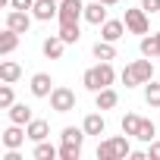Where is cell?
Masks as SVG:
<instances>
[{"mask_svg": "<svg viewBox=\"0 0 160 160\" xmlns=\"http://www.w3.org/2000/svg\"><path fill=\"white\" fill-rule=\"evenodd\" d=\"M151 78H154V66H151L148 57H144V60H135V63H129V66L122 69V85H126V88L144 85V82H151Z\"/></svg>", "mask_w": 160, "mask_h": 160, "instance_id": "obj_1", "label": "cell"}, {"mask_svg": "<svg viewBox=\"0 0 160 160\" xmlns=\"http://www.w3.org/2000/svg\"><path fill=\"white\" fill-rule=\"evenodd\" d=\"M132 148H129V135L126 138H110V141H101L98 144V160H116V157H129Z\"/></svg>", "mask_w": 160, "mask_h": 160, "instance_id": "obj_2", "label": "cell"}, {"mask_svg": "<svg viewBox=\"0 0 160 160\" xmlns=\"http://www.w3.org/2000/svg\"><path fill=\"white\" fill-rule=\"evenodd\" d=\"M85 16V3L82 0H60V25H78V19Z\"/></svg>", "mask_w": 160, "mask_h": 160, "instance_id": "obj_3", "label": "cell"}, {"mask_svg": "<svg viewBox=\"0 0 160 160\" xmlns=\"http://www.w3.org/2000/svg\"><path fill=\"white\" fill-rule=\"evenodd\" d=\"M50 110H57V113H69V110H75V91H69V88H53L50 91Z\"/></svg>", "mask_w": 160, "mask_h": 160, "instance_id": "obj_4", "label": "cell"}, {"mask_svg": "<svg viewBox=\"0 0 160 160\" xmlns=\"http://www.w3.org/2000/svg\"><path fill=\"white\" fill-rule=\"evenodd\" d=\"M122 22L132 35H148V10H126Z\"/></svg>", "mask_w": 160, "mask_h": 160, "instance_id": "obj_5", "label": "cell"}, {"mask_svg": "<svg viewBox=\"0 0 160 160\" xmlns=\"http://www.w3.org/2000/svg\"><path fill=\"white\" fill-rule=\"evenodd\" d=\"M25 138H28V132H22V126H19V122H13L3 135H0V141H3V148H7V151L22 148V144H25Z\"/></svg>", "mask_w": 160, "mask_h": 160, "instance_id": "obj_6", "label": "cell"}, {"mask_svg": "<svg viewBox=\"0 0 160 160\" xmlns=\"http://www.w3.org/2000/svg\"><path fill=\"white\" fill-rule=\"evenodd\" d=\"M32 13H35V19L47 22V19L60 16V0H35V7H32Z\"/></svg>", "mask_w": 160, "mask_h": 160, "instance_id": "obj_7", "label": "cell"}, {"mask_svg": "<svg viewBox=\"0 0 160 160\" xmlns=\"http://www.w3.org/2000/svg\"><path fill=\"white\" fill-rule=\"evenodd\" d=\"M50 91H53V78L47 72H35L32 75V94L35 98H50Z\"/></svg>", "mask_w": 160, "mask_h": 160, "instance_id": "obj_8", "label": "cell"}, {"mask_svg": "<svg viewBox=\"0 0 160 160\" xmlns=\"http://www.w3.org/2000/svg\"><path fill=\"white\" fill-rule=\"evenodd\" d=\"M7 28H13V32L25 35V32L32 28V19H28V13H22V10H10V13H7Z\"/></svg>", "mask_w": 160, "mask_h": 160, "instance_id": "obj_9", "label": "cell"}, {"mask_svg": "<svg viewBox=\"0 0 160 160\" xmlns=\"http://www.w3.org/2000/svg\"><path fill=\"white\" fill-rule=\"evenodd\" d=\"M122 32H129V28H126V22H119V19H107V22L101 25V38H104V41H113V44L122 38Z\"/></svg>", "mask_w": 160, "mask_h": 160, "instance_id": "obj_10", "label": "cell"}, {"mask_svg": "<svg viewBox=\"0 0 160 160\" xmlns=\"http://www.w3.org/2000/svg\"><path fill=\"white\" fill-rule=\"evenodd\" d=\"M85 19L91 25H104L107 22V3H101V0H94V3L85 7Z\"/></svg>", "mask_w": 160, "mask_h": 160, "instance_id": "obj_11", "label": "cell"}, {"mask_svg": "<svg viewBox=\"0 0 160 160\" xmlns=\"http://www.w3.org/2000/svg\"><path fill=\"white\" fill-rule=\"evenodd\" d=\"M63 47H66V41H63L60 35H50V38L41 44V50H44L47 60H60V57H63Z\"/></svg>", "mask_w": 160, "mask_h": 160, "instance_id": "obj_12", "label": "cell"}, {"mask_svg": "<svg viewBox=\"0 0 160 160\" xmlns=\"http://www.w3.org/2000/svg\"><path fill=\"white\" fill-rule=\"evenodd\" d=\"M94 101H98V110H113V107L119 104V94H116L113 88H101V91L94 94Z\"/></svg>", "mask_w": 160, "mask_h": 160, "instance_id": "obj_13", "label": "cell"}, {"mask_svg": "<svg viewBox=\"0 0 160 160\" xmlns=\"http://www.w3.org/2000/svg\"><path fill=\"white\" fill-rule=\"evenodd\" d=\"M25 132H28V138H32V141L38 144V141H44V138L50 135V126H47L44 119H32V122L25 126Z\"/></svg>", "mask_w": 160, "mask_h": 160, "instance_id": "obj_14", "label": "cell"}, {"mask_svg": "<svg viewBox=\"0 0 160 160\" xmlns=\"http://www.w3.org/2000/svg\"><path fill=\"white\" fill-rule=\"evenodd\" d=\"M138 47H141V57H148V60H160V41H157V35H144Z\"/></svg>", "mask_w": 160, "mask_h": 160, "instance_id": "obj_15", "label": "cell"}, {"mask_svg": "<svg viewBox=\"0 0 160 160\" xmlns=\"http://www.w3.org/2000/svg\"><path fill=\"white\" fill-rule=\"evenodd\" d=\"M35 116H32V107H25V104H13L10 107V122H19V126H28Z\"/></svg>", "mask_w": 160, "mask_h": 160, "instance_id": "obj_16", "label": "cell"}, {"mask_svg": "<svg viewBox=\"0 0 160 160\" xmlns=\"http://www.w3.org/2000/svg\"><path fill=\"white\" fill-rule=\"evenodd\" d=\"M82 129H85L88 135H104L107 122H104V116H101V113H88V116H85V122H82Z\"/></svg>", "mask_w": 160, "mask_h": 160, "instance_id": "obj_17", "label": "cell"}, {"mask_svg": "<svg viewBox=\"0 0 160 160\" xmlns=\"http://www.w3.org/2000/svg\"><path fill=\"white\" fill-rule=\"evenodd\" d=\"M19 47V32H13V28H3V35H0V53H13Z\"/></svg>", "mask_w": 160, "mask_h": 160, "instance_id": "obj_18", "label": "cell"}, {"mask_svg": "<svg viewBox=\"0 0 160 160\" xmlns=\"http://www.w3.org/2000/svg\"><path fill=\"white\" fill-rule=\"evenodd\" d=\"M32 157H35V160H53V157H60V148H53V144L44 138V141L35 144V154H32Z\"/></svg>", "mask_w": 160, "mask_h": 160, "instance_id": "obj_19", "label": "cell"}, {"mask_svg": "<svg viewBox=\"0 0 160 160\" xmlns=\"http://www.w3.org/2000/svg\"><path fill=\"white\" fill-rule=\"evenodd\" d=\"M22 75V66L19 63H13V60H3V63H0V78H3V82H16V78Z\"/></svg>", "mask_w": 160, "mask_h": 160, "instance_id": "obj_20", "label": "cell"}, {"mask_svg": "<svg viewBox=\"0 0 160 160\" xmlns=\"http://www.w3.org/2000/svg\"><path fill=\"white\" fill-rule=\"evenodd\" d=\"M94 72H98V78H101V85H104V88H110V85H113V78H116V72H113L110 60H101V63L94 66Z\"/></svg>", "mask_w": 160, "mask_h": 160, "instance_id": "obj_21", "label": "cell"}, {"mask_svg": "<svg viewBox=\"0 0 160 160\" xmlns=\"http://www.w3.org/2000/svg\"><path fill=\"white\" fill-rule=\"evenodd\" d=\"M138 129H141V116H135V113H126V116H122V135H129V138H138Z\"/></svg>", "mask_w": 160, "mask_h": 160, "instance_id": "obj_22", "label": "cell"}, {"mask_svg": "<svg viewBox=\"0 0 160 160\" xmlns=\"http://www.w3.org/2000/svg\"><path fill=\"white\" fill-rule=\"evenodd\" d=\"M85 129H75V126H66L63 129V144H78V148H82V141H85Z\"/></svg>", "mask_w": 160, "mask_h": 160, "instance_id": "obj_23", "label": "cell"}, {"mask_svg": "<svg viewBox=\"0 0 160 160\" xmlns=\"http://www.w3.org/2000/svg\"><path fill=\"white\" fill-rule=\"evenodd\" d=\"M94 57H98V60H113V57H116L113 41H98V44H94Z\"/></svg>", "mask_w": 160, "mask_h": 160, "instance_id": "obj_24", "label": "cell"}, {"mask_svg": "<svg viewBox=\"0 0 160 160\" xmlns=\"http://www.w3.org/2000/svg\"><path fill=\"white\" fill-rule=\"evenodd\" d=\"M144 101L151 107H160V82H144Z\"/></svg>", "mask_w": 160, "mask_h": 160, "instance_id": "obj_25", "label": "cell"}, {"mask_svg": "<svg viewBox=\"0 0 160 160\" xmlns=\"http://www.w3.org/2000/svg\"><path fill=\"white\" fill-rule=\"evenodd\" d=\"M82 85H85L88 91H94V94H98V91L104 88V85H101V78H98V72H94V69H85V75H82Z\"/></svg>", "mask_w": 160, "mask_h": 160, "instance_id": "obj_26", "label": "cell"}, {"mask_svg": "<svg viewBox=\"0 0 160 160\" xmlns=\"http://www.w3.org/2000/svg\"><path fill=\"white\" fill-rule=\"evenodd\" d=\"M66 44H75L78 38H82V32H78V25H60V32H57Z\"/></svg>", "mask_w": 160, "mask_h": 160, "instance_id": "obj_27", "label": "cell"}, {"mask_svg": "<svg viewBox=\"0 0 160 160\" xmlns=\"http://www.w3.org/2000/svg\"><path fill=\"white\" fill-rule=\"evenodd\" d=\"M154 135H157V126L151 122V119H141V129H138V141H154Z\"/></svg>", "mask_w": 160, "mask_h": 160, "instance_id": "obj_28", "label": "cell"}, {"mask_svg": "<svg viewBox=\"0 0 160 160\" xmlns=\"http://www.w3.org/2000/svg\"><path fill=\"white\" fill-rule=\"evenodd\" d=\"M13 107V88L10 82H3V88H0V110H10Z\"/></svg>", "mask_w": 160, "mask_h": 160, "instance_id": "obj_29", "label": "cell"}, {"mask_svg": "<svg viewBox=\"0 0 160 160\" xmlns=\"http://www.w3.org/2000/svg\"><path fill=\"white\" fill-rule=\"evenodd\" d=\"M78 154H82L78 144H63L60 148V160H78Z\"/></svg>", "mask_w": 160, "mask_h": 160, "instance_id": "obj_30", "label": "cell"}, {"mask_svg": "<svg viewBox=\"0 0 160 160\" xmlns=\"http://www.w3.org/2000/svg\"><path fill=\"white\" fill-rule=\"evenodd\" d=\"M10 7H13V10H22V13H28V10L35 7V0H10Z\"/></svg>", "mask_w": 160, "mask_h": 160, "instance_id": "obj_31", "label": "cell"}, {"mask_svg": "<svg viewBox=\"0 0 160 160\" xmlns=\"http://www.w3.org/2000/svg\"><path fill=\"white\" fill-rule=\"evenodd\" d=\"M141 10H148V13H157V10H160V0H141Z\"/></svg>", "mask_w": 160, "mask_h": 160, "instance_id": "obj_32", "label": "cell"}, {"mask_svg": "<svg viewBox=\"0 0 160 160\" xmlns=\"http://www.w3.org/2000/svg\"><path fill=\"white\" fill-rule=\"evenodd\" d=\"M148 157L160 160V141H151V148H148Z\"/></svg>", "mask_w": 160, "mask_h": 160, "instance_id": "obj_33", "label": "cell"}, {"mask_svg": "<svg viewBox=\"0 0 160 160\" xmlns=\"http://www.w3.org/2000/svg\"><path fill=\"white\" fill-rule=\"evenodd\" d=\"M101 3H107V7H113V3H119V0H101Z\"/></svg>", "mask_w": 160, "mask_h": 160, "instance_id": "obj_34", "label": "cell"}]
</instances>
